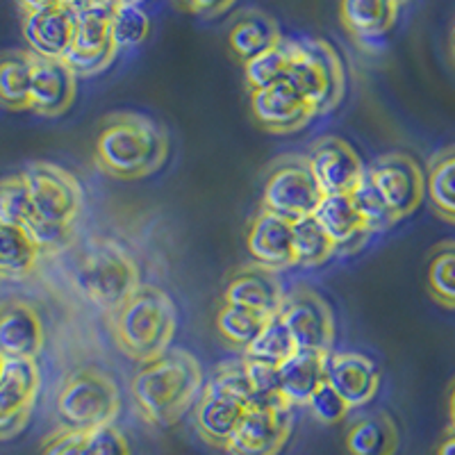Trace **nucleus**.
Returning a JSON list of instances; mask_svg holds the SVG:
<instances>
[{
    "label": "nucleus",
    "mask_w": 455,
    "mask_h": 455,
    "mask_svg": "<svg viewBox=\"0 0 455 455\" xmlns=\"http://www.w3.org/2000/svg\"><path fill=\"white\" fill-rule=\"evenodd\" d=\"M337 253V246L315 219H303L294 223V255L299 267H321Z\"/></svg>",
    "instance_id": "nucleus-37"
},
{
    "label": "nucleus",
    "mask_w": 455,
    "mask_h": 455,
    "mask_svg": "<svg viewBox=\"0 0 455 455\" xmlns=\"http://www.w3.org/2000/svg\"><path fill=\"white\" fill-rule=\"evenodd\" d=\"M451 55H453V60H455V28H453V32H451Z\"/></svg>",
    "instance_id": "nucleus-45"
},
{
    "label": "nucleus",
    "mask_w": 455,
    "mask_h": 455,
    "mask_svg": "<svg viewBox=\"0 0 455 455\" xmlns=\"http://www.w3.org/2000/svg\"><path fill=\"white\" fill-rule=\"evenodd\" d=\"M251 114L271 135H294L315 119L306 96L290 80L251 93Z\"/></svg>",
    "instance_id": "nucleus-16"
},
{
    "label": "nucleus",
    "mask_w": 455,
    "mask_h": 455,
    "mask_svg": "<svg viewBox=\"0 0 455 455\" xmlns=\"http://www.w3.org/2000/svg\"><path fill=\"white\" fill-rule=\"evenodd\" d=\"M76 284L92 306L109 316L140 290V264L119 243L100 242L80 259Z\"/></svg>",
    "instance_id": "nucleus-5"
},
{
    "label": "nucleus",
    "mask_w": 455,
    "mask_h": 455,
    "mask_svg": "<svg viewBox=\"0 0 455 455\" xmlns=\"http://www.w3.org/2000/svg\"><path fill=\"white\" fill-rule=\"evenodd\" d=\"M294 353H299L294 339L287 332V328L280 323L278 316L267 323V326L259 331V335L251 341L249 347L243 348V357L251 360L255 364H264V367L278 369L283 367L287 360H290Z\"/></svg>",
    "instance_id": "nucleus-31"
},
{
    "label": "nucleus",
    "mask_w": 455,
    "mask_h": 455,
    "mask_svg": "<svg viewBox=\"0 0 455 455\" xmlns=\"http://www.w3.org/2000/svg\"><path fill=\"white\" fill-rule=\"evenodd\" d=\"M42 255V249L28 230L0 223V280L28 278L36 269Z\"/></svg>",
    "instance_id": "nucleus-29"
},
{
    "label": "nucleus",
    "mask_w": 455,
    "mask_h": 455,
    "mask_svg": "<svg viewBox=\"0 0 455 455\" xmlns=\"http://www.w3.org/2000/svg\"><path fill=\"white\" fill-rule=\"evenodd\" d=\"M246 246L253 262L274 274L296 267L294 221L278 217L269 210H259L251 219Z\"/></svg>",
    "instance_id": "nucleus-20"
},
{
    "label": "nucleus",
    "mask_w": 455,
    "mask_h": 455,
    "mask_svg": "<svg viewBox=\"0 0 455 455\" xmlns=\"http://www.w3.org/2000/svg\"><path fill=\"white\" fill-rule=\"evenodd\" d=\"M46 344L42 315L23 299L0 303V355L5 360H36Z\"/></svg>",
    "instance_id": "nucleus-18"
},
{
    "label": "nucleus",
    "mask_w": 455,
    "mask_h": 455,
    "mask_svg": "<svg viewBox=\"0 0 455 455\" xmlns=\"http://www.w3.org/2000/svg\"><path fill=\"white\" fill-rule=\"evenodd\" d=\"M321 230L335 242L337 251L344 246H355L357 239H367L373 235L364 221L355 198L339 194V196H323L312 214Z\"/></svg>",
    "instance_id": "nucleus-27"
},
{
    "label": "nucleus",
    "mask_w": 455,
    "mask_h": 455,
    "mask_svg": "<svg viewBox=\"0 0 455 455\" xmlns=\"http://www.w3.org/2000/svg\"><path fill=\"white\" fill-rule=\"evenodd\" d=\"M269 321L271 319L258 315V312H251L246 310V307L228 306V303H221L217 316H214L219 335L235 348L249 347L251 341L259 335V331H262Z\"/></svg>",
    "instance_id": "nucleus-36"
},
{
    "label": "nucleus",
    "mask_w": 455,
    "mask_h": 455,
    "mask_svg": "<svg viewBox=\"0 0 455 455\" xmlns=\"http://www.w3.org/2000/svg\"><path fill=\"white\" fill-rule=\"evenodd\" d=\"M321 198L323 194L312 176L306 156L284 153L271 162L264 176L262 210L296 223L310 219Z\"/></svg>",
    "instance_id": "nucleus-8"
},
{
    "label": "nucleus",
    "mask_w": 455,
    "mask_h": 455,
    "mask_svg": "<svg viewBox=\"0 0 455 455\" xmlns=\"http://www.w3.org/2000/svg\"><path fill=\"white\" fill-rule=\"evenodd\" d=\"M294 419L284 403H264L246 410L237 433L228 442V455H278L290 440Z\"/></svg>",
    "instance_id": "nucleus-14"
},
{
    "label": "nucleus",
    "mask_w": 455,
    "mask_h": 455,
    "mask_svg": "<svg viewBox=\"0 0 455 455\" xmlns=\"http://www.w3.org/2000/svg\"><path fill=\"white\" fill-rule=\"evenodd\" d=\"M326 385H331L348 410H357L376 398L380 389V371L364 353L332 351L326 357Z\"/></svg>",
    "instance_id": "nucleus-17"
},
{
    "label": "nucleus",
    "mask_w": 455,
    "mask_h": 455,
    "mask_svg": "<svg viewBox=\"0 0 455 455\" xmlns=\"http://www.w3.org/2000/svg\"><path fill=\"white\" fill-rule=\"evenodd\" d=\"M64 428L96 430L114 426L121 412L119 387L96 367H83L67 376L55 401Z\"/></svg>",
    "instance_id": "nucleus-7"
},
{
    "label": "nucleus",
    "mask_w": 455,
    "mask_h": 455,
    "mask_svg": "<svg viewBox=\"0 0 455 455\" xmlns=\"http://www.w3.org/2000/svg\"><path fill=\"white\" fill-rule=\"evenodd\" d=\"M426 198L435 217L455 226V144L437 150L426 164Z\"/></svg>",
    "instance_id": "nucleus-28"
},
{
    "label": "nucleus",
    "mask_w": 455,
    "mask_h": 455,
    "mask_svg": "<svg viewBox=\"0 0 455 455\" xmlns=\"http://www.w3.org/2000/svg\"><path fill=\"white\" fill-rule=\"evenodd\" d=\"M19 12L28 51L42 60H64L76 35L73 3H19Z\"/></svg>",
    "instance_id": "nucleus-12"
},
{
    "label": "nucleus",
    "mask_w": 455,
    "mask_h": 455,
    "mask_svg": "<svg viewBox=\"0 0 455 455\" xmlns=\"http://www.w3.org/2000/svg\"><path fill=\"white\" fill-rule=\"evenodd\" d=\"M426 287L437 306L455 310V239L440 242L430 251Z\"/></svg>",
    "instance_id": "nucleus-33"
},
{
    "label": "nucleus",
    "mask_w": 455,
    "mask_h": 455,
    "mask_svg": "<svg viewBox=\"0 0 455 455\" xmlns=\"http://www.w3.org/2000/svg\"><path fill=\"white\" fill-rule=\"evenodd\" d=\"M307 408H310V412L315 414L316 421H321V424H326V426L339 424V421L351 412L348 405L344 403V401L332 392L331 385L326 383L316 389L315 396H312L310 403H307Z\"/></svg>",
    "instance_id": "nucleus-39"
},
{
    "label": "nucleus",
    "mask_w": 455,
    "mask_h": 455,
    "mask_svg": "<svg viewBox=\"0 0 455 455\" xmlns=\"http://www.w3.org/2000/svg\"><path fill=\"white\" fill-rule=\"evenodd\" d=\"M39 455H87V433L73 428L55 430L44 440Z\"/></svg>",
    "instance_id": "nucleus-41"
},
{
    "label": "nucleus",
    "mask_w": 455,
    "mask_h": 455,
    "mask_svg": "<svg viewBox=\"0 0 455 455\" xmlns=\"http://www.w3.org/2000/svg\"><path fill=\"white\" fill-rule=\"evenodd\" d=\"M0 223L23 228L35 239L36 219L21 173L0 178Z\"/></svg>",
    "instance_id": "nucleus-35"
},
{
    "label": "nucleus",
    "mask_w": 455,
    "mask_h": 455,
    "mask_svg": "<svg viewBox=\"0 0 455 455\" xmlns=\"http://www.w3.org/2000/svg\"><path fill=\"white\" fill-rule=\"evenodd\" d=\"M290 68L291 55L287 39H284L280 46L253 57L249 62H243V83H246L251 93L262 92V89H269L274 84L290 80Z\"/></svg>",
    "instance_id": "nucleus-34"
},
{
    "label": "nucleus",
    "mask_w": 455,
    "mask_h": 455,
    "mask_svg": "<svg viewBox=\"0 0 455 455\" xmlns=\"http://www.w3.org/2000/svg\"><path fill=\"white\" fill-rule=\"evenodd\" d=\"M108 323L116 348L144 367L156 363L173 344L178 307L162 287L141 283L140 290L108 316Z\"/></svg>",
    "instance_id": "nucleus-3"
},
{
    "label": "nucleus",
    "mask_w": 455,
    "mask_h": 455,
    "mask_svg": "<svg viewBox=\"0 0 455 455\" xmlns=\"http://www.w3.org/2000/svg\"><path fill=\"white\" fill-rule=\"evenodd\" d=\"M32 60L30 51L0 52V105L5 109H30Z\"/></svg>",
    "instance_id": "nucleus-30"
},
{
    "label": "nucleus",
    "mask_w": 455,
    "mask_h": 455,
    "mask_svg": "<svg viewBox=\"0 0 455 455\" xmlns=\"http://www.w3.org/2000/svg\"><path fill=\"white\" fill-rule=\"evenodd\" d=\"M326 357L321 353L299 351L275 369V383H278V394L284 403L294 405L310 403L316 389L326 383Z\"/></svg>",
    "instance_id": "nucleus-24"
},
{
    "label": "nucleus",
    "mask_w": 455,
    "mask_h": 455,
    "mask_svg": "<svg viewBox=\"0 0 455 455\" xmlns=\"http://www.w3.org/2000/svg\"><path fill=\"white\" fill-rule=\"evenodd\" d=\"M203 369L194 353L169 348L156 363H148L132 376L130 396L146 424L169 428L178 424L198 401Z\"/></svg>",
    "instance_id": "nucleus-2"
},
{
    "label": "nucleus",
    "mask_w": 455,
    "mask_h": 455,
    "mask_svg": "<svg viewBox=\"0 0 455 455\" xmlns=\"http://www.w3.org/2000/svg\"><path fill=\"white\" fill-rule=\"evenodd\" d=\"M446 417H449L446 435H455V376L451 378L449 389H446Z\"/></svg>",
    "instance_id": "nucleus-43"
},
{
    "label": "nucleus",
    "mask_w": 455,
    "mask_h": 455,
    "mask_svg": "<svg viewBox=\"0 0 455 455\" xmlns=\"http://www.w3.org/2000/svg\"><path fill=\"white\" fill-rule=\"evenodd\" d=\"M283 42L284 36L278 21L258 7H246V10L237 12L230 21V28H228L230 51L242 64L280 46Z\"/></svg>",
    "instance_id": "nucleus-23"
},
{
    "label": "nucleus",
    "mask_w": 455,
    "mask_h": 455,
    "mask_svg": "<svg viewBox=\"0 0 455 455\" xmlns=\"http://www.w3.org/2000/svg\"><path fill=\"white\" fill-rule=\"evenodd\" d=\"M398 444V426L385 410L357 414L344 435L348 455H396Z\"/></svg>",
    "instance_id": "nucleus-26"
},
{
    "label": "nucleus",
    "mask_w": 455,
    "mask_h": 455,
    "mask_svg": "<svg viewBox=\"0 0 455 455\" xmlns=\"http://www.w3.org/2000/svg\"><path fill=\"white\" fill-rule=\"evenodd\" d=\"M284 287L278 274L264 269L259 264H242L233 271L223 290V303L228 306L246 307L251 312L274 319L278 316L284 300Z\"/></svg>",
    "instance_id": "nucleus-19"
},
{
    "label": "nucleus",
    "mask_w": 455,
    "mask_h": 455,
    "mask_svg": "<svg viewBox=\"0 0 455 455\" xmlns=\"http://www.w3.org/2000/svg\"><path fill=\"white\" fill-rule=\"evenodd\" d=\"M42 373L35 360H5L0 371V442L12 440L30 421Z\"/></svg>",
    "instance_id": "nucleus-15"
},
{
    "label": "nucleus",
    "mask_w": 455,
    "mask_h": 455,
    "mask_svg": "<svg viewBox=\"0 0 455 455\" xmlns=\"http://www.w3.org/2000/svg\"><path fill=\"white\" fill-rule=\"evenodd\" d=\"M367 180L387 210L389 221L398 223L419 210L426 201V173L410 153L392 150L367 166Z\"/></svg>",
    "instance_id": "nucleus-9"
},
{
    "label": "nucleus",
    "mask_w": 455,
    "mask_h": 455,
    "mask_svg": "<svg viewBox=\"0 0 455 455\" xmlns=\"http://www.w3.org/2000/svg\"><path fill=\"white\" fill-rule=\"evenodd\" d=\"M180 10L192 12L201 19H219V16L233 10V3H185V5H180Z\"/></svg>",
    "instance_id": "nucleus-42"
},
{
    "label": "nucleus",
    "mask_w": 455,
    "mask_h": 455,
    "mask_svg": "<svg viewBox=\"0 0 455 455\" xmlns=\"http://www.w3.org/2000/svg\"><path fill=\"white\" fill-rule=\"evenodd\" d=\"M169 132L156 119L140 112H112L99 125L93 162L105 176L116 180H141L169 160Z\"/></svg>",
    "instance_id": "nucleus-1"
},
{
    "label": "nucleus",
    "mask_w": 455,
    "mask_h": 455,
    "mask_svg": "<svg viewBox=\"0 0 455 455\" xmlns=\"http://www.w3.org/2000/svg\"><path fill=\"white\" fill-rule=\"evenodd\" d=\"M306 160L323 196H351L367 178L363 157L347 140L337 135H323L312 141Z\"/></svg>",
    "instance_id": "nucleus-13"
},
{
    "label": "nucleus",
    "mask_w": 455,
    "mask_h": 455,
    "mask_svg": "<svg viewBox=\"0 0 455 455\" xmlns=\"http://www.w3.org/2000/svg\"><path fill=\"white\" fill-rule=\"evenodd\" d=\"M435 455H455V435H446L444 440L440 442Z\"/></svg>",
    "instance_id": "nucleus-44"
},
{
    "label": "nucleus",
    "mask_w": 455,
    "mask_h": 455,
    "mask_svg": "<svg viewBox=\"0 0 455 455\" xmlns=\"http://www.w3.org/2000/svg\"><path fill=\"white\" fill-rule=\"evenodd\" d=\"M76 35L64 64L76 78H93L103 73L119 52L112 36V3H73Z\"/></svg>",
    "instance_id": "nucleus-10"
},
{
    "label": "nucleus",
    "mask_w": 455,
    "mask_h": 455,
    "mask_svg": "<svg viewBox=\"0 0 455 455\" xmlns=\"http://www.w3.org/2000/svg\"><path fill=\"white\" fill-rule=\"evenodd\" d=\"M3 364H5V357L0 355V371H3Z\"/></svg>",
    "instance_id": "nucleus-46"
},
{
    "label": "nucleus",
    "mask_w": 455,
    "mask_h": 455,
    "mask_svg": "<svg viewBox=\"0 0 455 455\" xmlns=\"http://www.w3.org/2000/svg\"><path fill=\"white\" fill-rule=\"evenodd\" d=\"M112 36L116 48H132L140 46L150 35V16L137 3H112Z\"/></svg>",
    "instance_id": "nucleus-38"
},
{
    "label": "nucleus",
    "mask_w": 455,
    "mask_h": 455,
    "mask_svg": "<svg viewBox=\"0 0 455 455\" xmlns=\"http://www.w3.org/2000/svg\"><path fill=\"white\" fill-rule=\"evenodd\" d=\"M87 455H132V451L119 428L105 426L87 433Z\"/></svg>",
    "instance_id": "nucleus-40"
},
{
    "label": "nucleus",
    "mask_w": 455,
    "mask_h": 455,
    "mask_svg": "<svg viewBox=\"0 0 455 455\" xmlns=\"http://www.w3.org/2000/svg\"><path fill=\"white\" fill-rule=\"evenodd\" d=\"M398 12L401 3L394 0H347L339 5V21L357 44H373L396 26Z\"/></svg>",
    "instance_id": "nucleus-25"
},
{
    "label": "nucleus",
    "mask_w": 455,
    "mask_h": 455,
    "mask_svg": "<svg viewBox=\"0 0 455 455\" xmlns=\"http://www.w3.org/2000/svg\"><path fill=\"white\" fill-rule=\"evenodd\" d=\"M278 319L299 351L328 355L335 347V315L328 300L312 287L299 284L284 294Z\"/></svg>",
    "instance_id": "nucleus-11"
},
{
    "label": "nucleus",
    "mask_w": 455,
    "mask_h": 455,
    "mask_svg": "<svg viewBox=\"0 0 455 455\" xmlns=\"http://www.w3.org/2000/svg\"><path fill=\"white\" fill-rule=\"evenodd\" d=\"M21 176L36 219V246L42 253H55L68 242L83 212V187L71 171L46 160L30 162Z\"/></svg>",
    "instance_id": "nucleus-4"
},
{
    "label": "nucleus",
    "mask_w": 455,
    "mask_h": 455,
    "mask_svg": "<svg viewBox=\"0 0 455 455\" xmlns=\"http://www.w3.org/2000/svg\"><path fill=\"white\" fill-rule=\"evenodd\" d=\"M205 385L226 394V396L235 398V401L243 403L246 408L259 405V392L258 383H255L253 364L246 357H242V360H226V363L219 364L214 369L212 378H210V383Z\"/></svg>",
    "instance_id": "nucleus-32"
},
{
    "label": "nucleus",
    "mask_w": 455,
    "mask_h": 455,
    "mask_svg": "<svg viewBox=\"0 0 455 455\" xmlns=\"http://www.w3.org/2000/svg\"><path fill=\"white\" fill-rule=\"evenodd\" d=\"M78 93V78L64 60H32L30 109L46 119H57L71 109Z\"/></svg>",
    "instance_id": "nucleus-21"
},
{
    "label": "nucleus",
    "mask_w": 455,
    "mask_h": 455,
    "mask_svg": "<svg viewBox=\"0 0 455 455\" xmlns=\"http://www.w3.org/2000/svg\"><path fill=\"white\" fill-rule=\"evenodd\" d=\"M291 55L290 83L310 103L315 116L331 114L339 108L347 93V71L339 52L326 39H287Z\"/></svg>",
    "instance_id": "nucleus-6"
},
{
    "label": "nucleus",
    "mask_w": 455,
    "mask_h": 455,
    "mask_svg": "<svg viewBox=\"0 0 455 455\" xmlns=\"http://www.w3.org/2000/svg\"><path fill=\"white\" fill-rule=\"evenodd\" d=\"M246 410L249 408L243 403L205 385L194 405V430L205 444L226 451L228 442L237 433Z\"/></svg>",
    "instance_id": "nucleus-22"
}]
</instances>
